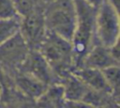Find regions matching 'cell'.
<instances>
[{"label":"cell","mask_w":120,"mask_h":108,"mask_svg":"<svg viewBox=\"0 0 120 108\" xmlns=\"http://www.w3.org/2000/svg\"><path fill=\"white\" fill-rule=\"evenodd\" d=\"M28 73L46 85L55 82V74L52 68L38 49H30L26 58L18 69Z\"/></svg>","instance_id":"obj_8"},{"label":"cell","mask_w":120,"mask_h":108,"mask_svg":"<svg viewBox=\"0 0 120 108\" xmlns=\"http://www.w3.org/2000/svg\"><path fill=\"white\" fill-rule=\"evenodd\" d=\"M118 9L107 0H103L96 8L94 40L97 43L109 48L118 43L120 33Z\"/></svg>","instance_id":"obj_4"},{"label":"cell","mask_w":120,"mask_h":108,"mask_svg":"<svg viewBox=\"0 0 120 108\" xmlns=\"http://www.w3.org/2000/svg\"><path fill=\"white\" fill-rule=\"evenodd\" d=\"M112 65H119L118 43L109 48L94 42L78 66L102 69Z\"/></svg>","instance_id":"obj_7"},{"label":"cell","mask_w":120,"mask_h":108,"mask_svg":"<svg viewBox=\"0 0 120 108\" xmlns=\"http://www.w3.org/2000/svg\"><path fill=\"white\" fill-rule=\"evenodd\" d=\"M63 78V90H64V97L66 102H72L74 104H82V100L88 91V87L74 74L71 72L66 74Z\"/></svg>","instance_id":"obj_11"},{"label":"cell","mask_w":120,"mask_h":108,"mask_svg":"<svg viewBox=\"0 0 120 108\" xmlns=\"http://www.w3.org/2000/svg\"><path fill=\"white\" fill-rule=\"evenodd\" d=\"M44 11L47 30L71 40L76 28L75 0H52Z\"/></svg>","instance_id":"obj_3"},{"label":"cell","mask_w":120,"mask_h":108,"mask_svg":"<svg viewBox=\"0 0 120 108\" xmlns=\"http://www.w3.org/2000/svg\"><path fill=\"white\" fill-rule=\"evenodd\" d=\"M14 85L22 96L36 100L44 92L48 85L28 73L17 70L14 76Z\"/></svg>","instance_id":"obj_10"},{"label":"cell","mask_w":120,"mask_h":108,"mask_svg":"<svg viewBox=\"0 0 120 108\" xmlns=\"http://www.w3.org/2000/svg\"><path fill=\"white\" fill-rule=\"evenodd\" d=\"M21 29V17L0 19V44L7 41Z\"/></svg>","instance_id":"obj_13"},{"label":"cell","mask_w":120,"mask_h":108,"mask_svg":"<svg viewBox=\"0 0 120 108\" xmlns=\"http://www.w3.org/2000/svg\"><path fill=\"white\" fill-rule=\"evenodd\" d=\"M76 28L70 40L76 61V66L94 43V25L96 8L89 6L84 0H75Z\"/></svg>","instance_id":"obj_2"},{"label":"cell","mask_w":120,"mask_h":108,"mask_svg":"<svg viewBox=\"0 0 120 108\" xmlns=\"http://www.w3.org/2000/svg\"><path fill=\"white\" fill-rule=\"evenodd\" d=\"M57 76H65L76 66L70 40L49 30L37 48Z\"/></svg>","instance_id":"obj_1"},{"label":"cell","mask_w":120,"mask_h":108,"mask_svg":"<svg viewBox=\"0 0 120 108\" xmlns=\"http://www.w3.org/2000/svg\"><path fill=\"white\" fill-rule=\"evenodd\" d=\"M107 1H109L111 4H112L115 8H119V0H107Z\"/></svg>","instance_id":"obj_17"},{"label":"cell","mask_w":120,"mask_h":108,"mask_svg":"<svg viewBox=\"0 0 120 108\" xmlns=\"http://www.w3.org/2000/svg\"><path fill=\"white\" fill-rule=\"evenodd\" d=\"M21 17L14 0H0V19Z\"/></svg>","instance_id":"obj_15"},{"label":"cell","mask_w":120,"mask_h":108,"mask_svg":"<svg viewBox=\"0 0 120 108\" xmlns=\"http://www.w3.org/2000/svg\"><path fill=\"white\" fill-rule=\"evenodd\" d=\"M47 31L44 12L38 8L21 17L20 33L31 49H37Z\"/></svg>","instance_id":"obj_6"},{"label":"cell","mask_w":120,"mask_h":108,"mask_svg":"<svg viewBox=\"0 0 120 108\" xmlns=\"http://www.w3.org/2000/svg\"><path fill=\"white\" fill-rule=\"evenodd\" d=\"M103 76L109 85L113 98L117 100L119 97V65H112L101 69Z\"/></svg>","instance_id":"obj_14"},{"label":"cell","mask_w":120,"mask_h":108,"mask_svg":"<svg viewBox=\"0 0 120 108\" xmlns=\"http://www.w3.org/2000/svg\"><path fill=\"white\" fill-rule=\"evenodd\" d=\"M46 1H48V2H49V3H50V2H52V0H46Z\"/></svg>","instance_id":"obj_18"},{"label":"cell","mask_w":120,"mask_h":108,"mask_svg":"<svg viewBox=\"0 0 120 108\" xmlns=\"http://www.w3.org/2000/svg\"><path fill=\"white\" fill-rule=\"evenodd\" d=\"M89 6H91V7H93L94 8H97L100 4H101V2L103 1V0H84Z\"/></svg>","instance_id":"obj_16"},{"label":"cell","mask_w":120,"mask_h":108,"mask_svg":"<svg viewBox=\"0 0 120 108\" xmlns=\"http://www.w3.org/2000/svg\"><path fill=\"white\" fill-rule=\"evenodd\" d=\"M30 47L19 32L0 44V68L2 69L18 70L26 58Z\"/></svg>","instance_id":"obj_5"},{"label":"cell","mask_w":120,"mask_h":108,"mask_svg":"<svg viewBox=\"0 0 120 108\" xmlns=\"http://www.w3.org/2000/svg\"><path fill=\"white\" fill-rule=\"evenodd\" d=\"M70 72L78 77L88 88L113 98L112 90L107 84L101 69L84 66H75Z\"/></svg>","instance_id":"obj_9"},{"label":"cell","mask_w":120,"mask_h":108,"mask_svg":"<svg viewBox=\"0 0 120 108\" xmlns=\"http://www.w3.org/2000/svg\"><path fill=\"white\" fill-rule=\"evenodd\" d=\"M35 101H37V104L40 106L57 107L64 105L66 100L62 84L54 82L48 85L44 92Z\"/></svg>","instance_id":"obj_12"}]
</instances>
